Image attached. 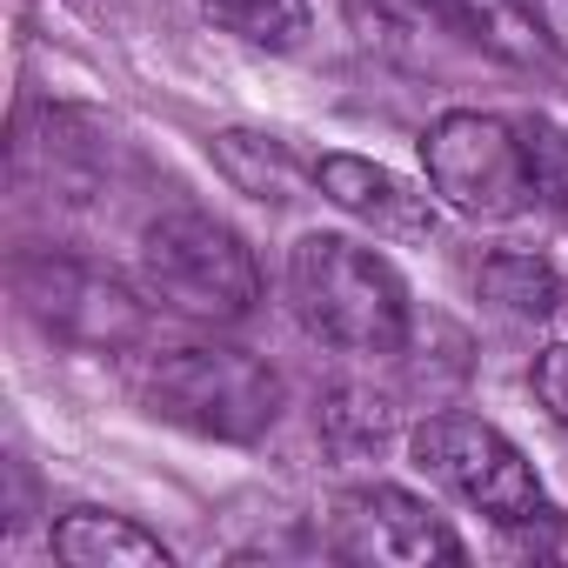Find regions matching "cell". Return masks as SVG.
Wrapping results in <instances>:
<instances>
[{"label":"cell","instance_id":"obj_1","mask_svg":"<svg viewBox=\"0 0 568 568\" xmlns=\"http://www.w3.org/2000/svg\"><path fill=\"white\" fill-rule=\"evenodd\" d=\"M288 295H295V315L308 322V335H322L335 348L388 355L408 335V295H402L395 267L375 247L348 241V234H308V241H295V254H288Z\"/></svg>","mask_w":568,"mask_h":568},{"label":"cell","instance_id":"obj_2","mask_svg":"<svg viewBox=\"0 0 568 568\" xmlns=\"http://www.w3.org/2000/svg\"><path fill=\"white\" fill-rule=\"evenodd\" d=\"M141 402L161 415V422H181L194 435H214V442H254L274 428L281 415V382L267 362H254L247 348H221V342H201V348H168L148 362L141 375Z\"/></svg>","mask_w":568,"mask_h":568},{"label":"cell","instance_id":"obj_3","mask_svg":"<svg viewBox=\"0 0 568 568\" xmlns=\"http://www.w3.org/2000/svg\"><path fill=\"white\" fill-rule=\"evenodd\" d=\"M141 281L148 295L194 322H241L261 295V267L234 227L207 214H168L141 234Z\"/></svg>","mask_w":568,"mask_h":568},{"label":"cell","instance_id":"obj_4","mask_svg":"<svg viewBox=\"0 0 568 568\" xmlns=\"http://www.w3.org/2000/svg\"><path fill=\"white\" fill-rule=\"evenodd\" d=\"M422 168H428V187L468 221H508L535 201L528 141L501 114H475V108L442 114L422 134Z\"/></svg>","mask_w":568,"mask_h":568},{"label":"cell","instance_id":"obj_5","mask_svg":"<svg viewBox=\"0 0 568 568\" xmlns=\"http://www.w3.org/2000/svg\"><path fill=\"white\" fill-rule=\"evenodd\" d=\"M408 448H415V462H422L442 488H455V495H462L468 508H481L488 521L521 528V521L541 515V481H535V468H528L521 448H515L508 435H495L488 422H475V415H428V422L408 435Z\"/></svg>","mask_w":568,"mask_h":568},{"label":"cell","instance_id":"obj_6","mask_svg":"<svg viewBox=\"0 0 568 568\" xmlns=\"http://www.w3.org/2000/svg\"><path fill=\"white\" fill-rule=\"evenodd\" d=\"M21 302L34 308L41 328H54L61 342H81V348H121L141 335V308L128 302V288H114L108 274H94L81 261H28Z\"/></svg>","mask_w":568,"mask_h":568},{"label":"cell","instance_id":"obj_7","mask_svg":"<svg viewBox=\"0 0 568 568\" xmlns=\"http://www.w3.org/2000/svg\"><path fill=\"white\" fill-rule=\"evenodd\" d=\"M335 541L348 561H375V568H428V561H455L462 541L402 488H362L342 501L335 515Z\"/></svg>","mask_w":568,"mask_h":568},{"label":"cell","instance_id":"obj_8","mask_svg":"<svg viewBox=\"0 0 568 568\" xmlns=\"http://www.w3.org/2000/svg\"><path fill=\"white\" fill-rule=\"evenodd\" d=\"M315 181L335 207H348L355 221H375V234H428V201L408 194L388 168L355 161V154H322Z\"/></svg>","mask_w":568,"mask_h":568},{"label":"cell","instance_id":"obj_9","mask_svg":"<svg viewBox=\"0 0 568 568\" xmlns=\"http://www.w3.org/2000/svg\"><path fill=\"white\" fill-rule=\"evenodd\" d=\"M442 14L468 48H481L508 68H555V41L528 0H442Z\"/></svg>","mask_w":568,"mask_h":568},{"label":"cell","instance_id":"obj_10","mask_svg":"<svg viewBox=\"0 0 568 568\" xmlns=\"http://www.w3.org/2000/svg\"><path fill=\"white\" fill-rule=\"evenodd\" d=\"M54 555L68 568H168L161 535L134 528L128 515H101V508L61 515L54 521Z\"/></svg>","mask_w":568,"mask_h":568},{"label":"cell","instance_id":"obj_11","mask_svg":"<svg viewBox=\"0 0 568 568\" xmlns=\"http://www.w3.org/2000/svg\"><path fill=\"white\" fill-rule=\"evenodd\" d=\"M348 21L362 48L395 54V61H428V34H455L442 0H348Z\"/></svg>","mask_w":568,"mask_h":568},{"label":"cell","instance_id":"obj_12","mask_svg":"<svg viewBox=\"0 0 568 568\" xmlns=\"http://www.w3.org/2000/svg\"><path fill=\"white\" fill-rule=\"evenodd\" d=\"M207 21L227 28V34L247 41V48L288 54V48H302V34H308V0H207Z\"/></svg>","mask_w":568,"mask_h":568},{"label":"cell","instance_id":"obj_13","mask_svg":"<svg viewBox=\"0 0 568 568\" xmlns=\"http://www.w3.org/2000/svg\"><path fill=\"white\" fill-rule=\"evenodd\" d=\"M481 295L501 302L508 315H528V322L555 315V302H561L555 274H548L541 261H528V254H495V261L481 267Z\"/></svg>","mask_w":568,"mask_h":568},{"label":"cell","instance_id":"obj_14","mask_svg":"<svg viewBox=\"0 0 568 568\" xmlns=\"http://www.w3.org/2000/svg\"><path fill=\"white\" fill-rule=\"evenodd\" d=\"M528 141V174H535V201H548L561 221H568V128H548V121H528L521 128Z\"/></svg>","mask_w":568,"mask_h":568},{"label":"cell","instance_id":"obj_15","mask_svg":"<svg viewBox=\"0 0 568 568\" xmlns=\"http://www.w3.org/2000/svg\"><path fill=\"white\" fill-rule=\"evenodd\" d=\"M535 395H541V408L568 428V348H548V355L535 362Z\"/></svg>","mask_w":568,"mask_h":568}]
</instances>
